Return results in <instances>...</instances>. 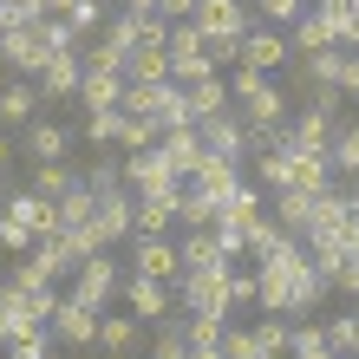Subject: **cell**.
<instances>
[{
    "label": "cell",
    "instance_id": "obj_1",
    "mask_svg": "<svg viewBox=\"0 0 359 359\" xmlns=\"http://www.w3.org/2000/svg\"><path fill=\"white\" fill-rule=\"evenodd\" d=\"M255 281H262V313H313L327 274L307 262V242H287L281 255L255 262Z\"/></svg>",
    "mask_w": 359,
    "mask_h": 359
},
{
    "label": "cell",
    "instance_id": "obj_2",
    "mask_svg": "<svg viewBox=\"0 0 359 359\" xmlns=\"http://www.w3.org/2000/svg\"><path fill=\"white\" fill-rule=\"evenodd\" d=\"M229 98L242 104L248 131H281V124H287V98L274 92L268 72H255V66H236V79H229Z\"/></svg>",
    "mask_w": 359,
    "mask_h": 359
},
{
    "label": "cell",
    "instance_id": "obj_3",
    "mask_svg": "<svg viewBox=\"0 0 359 359\" xmlns=\"http://www.w3.org/2000/svg\"><path fill=\"white\" fill-rule=\"evenodd\" d=\"M118 111L151 118L157 131H177V124H189V104H183V86H177V79H157V86H124V104H118Z\"/></svg>",
    "mask_w": 359,
    "mask_h": 359
},
{
    "label": "cell",
    "instance_id": "obj_4",
    "mask_svg": "<svg viewBox=\"0 0 359 359\" xmlns=\"http://www.w3.org/2000/svg\"><path fill=\"white\" fill-rule=\"evenodd\" d=\"M46 59H53L46 20H13V27L0 33V66H7L13 79H39V72H46Z\"/></svg>",
    "mask_w": 359,
    "mask_h": 359
},
{
    "label": "cell",
    "instance_id": "obj_5",
    "mask_svg": "<svg viewBox=\"0 0 359 359\" xmlns=\"http://www.w3.org/2000/svg\"><path fill=\"white\" fill-rule=\"evenodd\" d=\"M170 79H177V86L216 79V53H209V39H203L196 20H177V27H170Z\"/></svg>",
    "mask_w": 359,
    "mask_h": 359
},
{
    "label": "cell",
    "instance_id": "obj_6",
    "mask_svg": "<svg viewBox=\"0 0 359 359\" xmlns=\"http://www.w3.org/2000/svg\"><path fill=\"white\" fill-rule=\"evenodd\" d=\"M177 307L183 313H236L229 307V268H189L177 281Z\"/></svg>",
    "mask_w": 359,
    "mask_h": 359
},
{
    "label": "cell",
    "instance_id": "obj_7",
    "mask_svg": "<svg viewBox=\"0 0 359 359\" xmlns=\"http://www.w3.org/2000/svg\"><path fill=\"white\" fill-rule=\"evenodd\" d=\"M124 307H131L144 327H157V320H170V313H177V294H170V281L131 268V274H124Z\"/></svg>",
    "mask_w": 359,
    "mask_h": 359
},
{
    "label": "cell",
    "instance_id": "obj_8",
    "mask_svg": "<svg viewBox=\"0 0 359 359\" xmlns=\"http://www.w3.org/2000/svg\"><path fill=\"white\" fill-rule=\"evenodd\" d=\"M92 229H98V242L111 248V242H131L137 236V189H104L98 196V216H92Z\"/></svg>",
    "mask_w": 359,
    "mask_h": 359
},
{
    "label": "cell",
    "instance_id": "obj_9",
    "mask_svg": "<svg viewBox=\"0 0 359 359\" xmlns=\"http://www.w3.org/2000/svg\"><path fill=\"white\" fill-rule=\"evenodd\" d=\"M124 189H183L177 177V163L163 157V144H151V151H124Z\"/></svg>",
    "mask_w": 359,
    "mask_h": 359
},
{
    "label": "cell",
    "instance_id": "obj_10",
    "mask_svg": "<svg viewBox=\"0 0 359 359\" xmlns=\"http://www.w3.org/2000/svg\"><path fill=\"white\" fill-rule=\"evenodd\" d=\"M98 313L104 307H86V301H59V313H53V340L59 346H98Z\"/></svg>",
    "mask_w": 359,
    "mask_h": 359
},
{
    "label": "cell",
    "instance_id": "obj_11",
    "mask_svg": "<svg viewBox=\"0 0 359 359\" xmlns=\"http://www.w3.org/2000/svg\"><path fill=\"white\" fill-rule=\"evenodd\" d=\"M131 268L157 274V281H183V255H177V242H163V236H131Z\"/></svg>",
    "mask_w": 359,
    "mask_h": 359
},
{
    "label": "cell",
    "instance_id": "obj_12",
    "mask_svg": "<svg viewBox=\"0 0 359 359\" xmlns=\"http://www.w3.org/2000/svg\"><path fill=\"white\" fill-rule=\"evenodd\" d=\"M157 144H163V157L177 163V177H183V183L196 177L203 163H209V144H203V124H177V131H163Z\"/></svg>",
    "mask_w": 359,
    "mask_h": 359
},
{
    "label": "cell",
    "instance_id": "obj_13",
    "mask_svg": "<svg viewBox=\"0 0 359 359\" xmlns=\"http://www.w3.org/2000/svg\"><path fill=\"white\" fill-rule=\"evenodd\" d=\"M118 262H104V255H86L79 262V281H72V301H86V307H104L118 294Z\"/></svg>",
    "mask_w": 359,
    "mask_h": 359
},
{
    "label": "cell",
    "instance_id": "obj_14",
    "mask_svg": "<svg viewBox=\"0 0 359 359\" xmlns=\"http://www.w3.org/2000/svg\"><path fill=\"white\" fill-rule=\"evenodd\" d=\"M0 216H13L20 229H33V236H59V209L39 196V189H13V196L0 203Z\"/></svg>",
    "mask_w": 359,
    "mask_h": 359
},
{
    "label": "cell",
    "instance_id": "obj_15",
    "mask_svg": "<svg viewBox=\"0 0 359 359\" xmlns=\"http://www.w3.org/2000/svg\"><path fill=\"white\" fill-rule=\"evenodd\" d=\"M203 144H209L216 157H248V151H255V131H248L242 111H222V118L203 124Z\"/></svg>",
    "mask_w": 359,
    "mask_h": 359
},
{
    "label": "cell",
    "instance_id": "obj_16",
    "mask_svg": "<svg viewBox=\"0 0 359 359\" xmlns=\"http://www.w3.org/2000/svg\"><path fill=\"white\" fill-rule=\"evenodd\" d=\"M333 183V157L307 151V144H287V189H327Z\"/></svg>",
    "mask_w": 359,
    "mask_h": 359
},
{
    "label": "cell",
    "instance_id": "obj_17",
    "mask_svg": "<svg viewBox=\"0 0 359 359\" xmlns=\"http://www.w3.org/2000/svg\"><path fill=\"white\" fill-rule=\"evenodd\" d=\"M353 222V196L346 189H313V209H307V236H333V229H346Z\"/></svg>",
    "mask_w": 359,
    "mask_h": 359
},
{
    "label": "cell",
    "instance_id": "obj_18",
    "mask_svg": "<svg viewBox=\"0 0 359 359\" xmlns=\"http://www.w3.org/2000/svg\"><path fill=\"white\" fill-rule=\"evenodd\" d=\"M183 209V189H144L137 196V236H163Z\"/></svg>",
    "mask_w": 359,
    "mask_h": 359
},
{
    "label": "cell",
    "instance_id": "obj_19",
    "mask_svg": "<svg viewBox=\"0 0 359 359\" xmlns=\"http://www.w3.org/2000/svg\"><path fill=\"white\" fill-rule=\"evenodd\" d=\"M79 86H86V59L79 53H53L46 72H39V92L46 98H79Z\"/></svg>",
    "mask_w": 359,
    "mask_h": 359
},
{
    "label": "cell",
    "instance_id": "obj_20",
    "mask_svg": "<svg viewBox=\"0 0 359 359\" xmlns=\"http://www.w3.org/2000/svg\"><path fill=\"white\" fill-rule=\"evenodd\" d=\"M144 340V320L137 313H98V346L111 353V359H131Z\"/></svg>",
    "mask_w": 359,
    "mask_h": 359
},
{
    "label": "cell",
    "instance_id": "obj_21",
    "mask_svg": "<svg viewBox=\"0 0 359 359\" xmlns=\"http://www.w3.org/2000/svg\"><path fill=\"white\" fill-rule=\"evenodd\" d=\"M177 255H183V274L189 268H236L229 248L216 242V229H189V242H177Z\"/></svg>",
    "mask_w": 359,
    "mask_h": 359
},
{
    "label": "cell",
    "instance_id": "obj_22",
    "mask_svg": "<svg viewBox=\"0 0 359 359\" xmlns=\"http://www.w3.org/2000/svg\"><path fill=\"white\" fill-rule=\"evenodd\" d=\"M183 104H189V124H209V118H222L236 98H229L222 79H203V86H183Z\"/></svg>",
    "mask_w": 359,
    "mask_h": 359
},
{
    "label": "cell",
    "instance_id": "obj_23",
    "mask_svg": "<svg viewBox=\"0 0 359 359\" xmlns=\"http://www.w3.org/2000/svg\"><path fill=\"white\" fill-rule=\"evenodd\" d=\"M157 79H170V46H131L124 86H157Z\"/></svg>",
    "mask_w": 359,
    "mask_h": 359
},
{
    "label": "cell",
    "instance_id": "obj_24",
    "mask_svg": "<svg viewBox=\"0 0 359 359\" xmlns=\"http://www.w3.org/2000/svg\"><path fill=\"white\" fill-rule=\"evenodd\" d=\"M333 131H340V118H333V111H320V104H307V111L287 124V137H294V144H307V151H327V144H333Z\"/></svg>",
    "mask_w": 359,
    "mask_h": 359
},
{
    "label": "cell",
    "instance_id": "obj_25",
    "mask_svg": "<svg viewBox=\"0 0 359 359\" xmlns=\"http://www.w3.org/2000/svg\"><path fill=\"white\" fill-rule=\"evenodd\" d=\"M287 59V39L281 33H242V59L236 66H255V72H274Z\"/></svg>",
    "mask_w": 359,
    "mask_h": 359
},
{
    "label": "cell",
    "instance_id": "obj_26",
    "mask_svg": "<svg viewBox=\"0 0 359 359\" xmlns=\"http://www.w3.org/2000/svg\"><path fill=\"white\" fill-rule=\"evenodd\" d=\"M53 209H59V229H92V216H98V189H92V183H72Z\"/></svg>",
    "mask_w": 359,
    "mask_h": 359
},
{
    "label": "cell",
    "instance_id": "obj_27",
    "mask_svg": "<svg viewBox=\"0 0 359 359\" xmlns=\"http://www.w3.org/2000/svg\"><path fill=\"white\" fill-rule=\"evenodd\" d=\"M216 222H222V229H242V236H248L255 222H268V216H262V189H255V183H242L236 196L222 203V216H216Z\"/></svg>",
    "mask_w": 359,
    "mask_h": 359
},
{
    "label": "cell",
    "instance_id": "obj_28",
    "mask_svg": "<svg viewBox=\"0 0 359 359\" xmlns=\"http://www.w3.org/2000/svg\"><path fill=\"white\" fill-rule=\"evenodd\" d=\"M79 104H86V111H118V104H124V79L118 72H86Z\"/></svg>",
    "mask_w": 359,
    "mask_h": 359
},
{
    "label": "cell",
    "instance_id": "obj_29",
    "mask_svg": "<svg viewBox=\"0 0 359 359\" xmlns=\"http://www.w3.org/2000/svg\"><path fill=\"white\" fill-rule=\"evenodd\" d=\"M307 209H313V189H274V222L301 242H307Z\"/></svg>",
    "mask_w": 359,
    "mask_h": 359
},
{
    "label": "cell",
    "instance_id": "obj_30",
    "mask_svg": "<svg viewBox=\"0 0 359 359\" xmlns=\"http://www.w3.org/2000/svg\"><path fill=\"white\" fill-rule=\"evenodd\" d=\"M39 111V86L33 79H13V86H0V124H27Z\"/></svg>",
    "mask_w": 359,
    "mask_h": 359
},
{
    "label": "cell",
    "instance_id": "obj_31",
    "mask_svg": "<svg viewBox=\"0 0 359 359\" xmlns=\"http://www.w3.org/2000/svg\"><path fill=\"white\" fill-rule=\"evenodd\" d=\"M313 7L327 13V27H333V39H340L346 53H359V0H313Z\"/></svg>",
    "mask_w": 359,
    "mask_h": 359
},
{
    "label": "cell",
    "instance_id": "obj_32",
    "mask_svg": "<svg viewBox=\"0 0 359 359\" xmlns=\"http://www.w3.org/2000/svg\"><path fill=\"white\" fill-rule=\"evenodd\" d=\"M327 46H340V39H333V27H327V13H320V7L294 20V53H327Z\"/></svg>",
    "mask_w": 359,
    "mask_h": 359
},
{
    "label": "cell",
    "instance_id": "obj_33",
    "mask_svg": "<svg viewBox=\"0 0 359 359\" xmlns=\"http://www.w3.org/2000/svg\"><path fill=\"white\" fill-rule=\"evenodd\" d=\"M340 72H346V46L301 53V79H313V86H340Z\"/></svg>",
    "mask_w": 359,
    "mask_h": 359
},
{
    "label": "cell",
    "instance_id": "obj_34",
    "mask_svg": "<svg viewBox=\"0 0 359 359\" xmlns=\"http://www.w3.org/2000/svg\"><path fill=\"white\" fill-rule=\"evenodd\" d=\"M33 255L53 268V281H59L66 268H79V248H72V236H66V229H59V236H39V242H33Z\"/></svg>",
    "mask_w": 359,
    "mask_h": 359
},
{
    "label": "cell",
    "instance_id": "obj_35",
    "mask_svg": "<svg viewBox=\"0 0 359 359\" xmlns=\"http://www.w3.org/2000/svg\"><path fill=\"white\" fill-rule=\"evenodd\" d=\"M79 59H86V72H118V79H124V59H131V53H124L118 39H104V33H98L92 46H79Z\"/></svg>",
    "mask_w": 359,
    "mask_h": 359
},
{
    "label": "cell",
    "instance_id": "obj_36",
    "mask_svg": "<svg viewBox=\"0 0 359 359\" xmlns=\"http://www.w3.org/2000/svg\"><path fill=\"white\" fill-rule=\"evenodd\" d=\"M229 333V313H183V340L189 346H222Z\"/></svg>",
    "mask_w": 359,
    "mask_h": 359
},
{
    "label": "cell",
    "instance_id": "obj_37",
    "mask_svg": "<svg viewBox=\"0 0 359 359\" xmlns=\"http://www.w3.org/2000/svg\"><path fill=\"white\" fill-rule=\"evenodd\" d=\"M151 359H189V340H183V320H177V313L151 327Z\"/></svg>",
    "mask_w": 359,
    "mask_h": 359
},
{
    "label": "cell",
    "instance_id": "obj_38",
    "mask_svg": "<svg viewBox=\"0 0 359 359\" xmlns=\"http://www.w3.org/2000/svg\"><path fill=\"white\" fill-rule=\"evenodd\" d=\"M72 183H86V177H79V170H66V163H33V189H39L46 203H59Z\"/></svg>",
    "mask_w": 359,
    "mask_h": 359
},
{
    "label": "cell",
    "instance_id": "obj_39",
    "mask_svg": "<svg viewBox=\"0 0 359 359\" xmlns=\"http://www.w3.org/2000/svg\"><path fill=\"white\" fill-rule=\"evenodd\" d=\"M327 157H333V170H340V177H359V124H340V131H333Z\"/></svg>",
    "mask_w": 359,
    "mask_h": 359
},
{
    "label": "cell",
    "instance_id": "obj_40",
    "mask_svg": "<svg viewBox=\"0 0 359 359\" xmlns=\"http://www.w3.org/2000/svg\"><path fill=\"white\" fill-rule=\"evenodd\" d=\"M53 327H27V333H13L7 340V359H53Z\"/></svg>",
    "mask_w": 359,
    "mask_h": 359
},
{
    "label": "cell",
    "instance_id": "obj_41",
    "mask_svg": "<svg viewBox=\"0 0 359 359\" xmlns=\"http://www.w3.org/2000/svg\"><path fill=\"white\" fill-rule=\"evenodd\" d=\"M27 151H33V163H59V157H66V131H59V124H33Z\"/></svg>",
    "mask_w": 359,
    "mask_h": 359
},
{
    "label": "cell",
    "instance_id": "obj_42",
    "mask_svg": "<svg viewBox=\"0 0 359 359\" xmlns=\"http://www.w3.org/2000/svg\"><path fill=\"white\" fill-rule=\"evenodd\" d=\"M222 359H274V353L262 346L255 327H229V333H222Z\"/></svg>",
    "mask_w": 359,
    "mask_h": 359
},
{
    "label": "cell",
    "instance_id": "obj_43",
    "mask_svg": "<svg viewBox=\"0 0 359 359\" xmlns=\"http://www.w3.org/2000/svg\"><path fill=\"white\" fill-rule=\"evenodd\" d=\"M287 359H340V353H333L327 327H294V346H287Z\"/></svg>",
    "mask_w": 359,
    "mask_h": 359
},
{
    "label": "cell",
    "instance_id": "obj_44",
    "mask_svg": "<svg viewBox=\"0 0 359 359\" xmlns=\"http://www.w3.org/2000/svg\"><path fill=\"white\" fill-rule=\"evenodd\" d=\"M157 137H163V131H157L151 118H131V111L118 118V151H151Z\"/></svg>",
    "mask_w": 359,
    "mask_h": 359
},
{
    "label": "cell",
    "instance_id": "obj_45",
    "mask_svg": "<svg viewBox=\"0 0 359 359\" xmlns=\"http://www.w3.org/2000/svg\"><path fill=\"white\" fill-rule=\"evenodd\" d=\"M255 333H262V346H268L274 359H287V346H294V327H287V313H262V320H255Z\"/></svg>",
    "mask_w": 359,
    "mask_h": 359
},
{
    "label": "cell",
    "instance_id": "obj_46",
    "mask_svg": "<svg viewBox=\"0 0 359 359\" xmlns=\"http://www.w3.org/2000/svg\"><path fill=\"white\" fill-rule=\"evenodd\" d=\"M327 340H333L340 359H359V313H340V320L327 327Z\"/></svg>",
    "mask_w": 359,
    "mask_h": 359
},
{
    "label": "cell",
    "instance_id": "obj_47",
    "mask_svg": "<svg viewBox=\"0 0 359 359\" xmlns=\"http://www.w3.org/2000/svg\"><path fill=\"white\" fill-rule=\"evenodd\" d=\"M118 118L124 111H86V144L98 151V144H118Z\"/></svg>",
    "mask_w": 359,
    "mask_h": 359
},
{
    "label": "cell",
    "instance_id": "obj_48",
    "mask_svg": "<svg viewBox=\"0 0 359 359\" xmlns=\"http://www.w3.org/2000/svg\"><path fill=\"white\" fill-rule=\"evenodd\" d=\"M104 7H111V0H79V7H72L66 20H72V27H79V33H104V20H111V13H104Z\"/></svg>",
    "mask_w": 359,
    "mask_h": 359
},
{
    "label": "cell",
    "instance_id": "obj_49",
    "mask_svg": "<svg viewBox=\"0 0 359 359\" xmlns=\"http://www.w3.org/2000/svg\"><path fill=\"white\" fill-rule=\"evenodd\" d=\"M229 307H262V281H255V274L229 268Z\"/></svg>",
    "mask_w": 359,
    "mask_h": 359
},
{
    "label": "cell",
    "instance_id": "obj_50",
    "mask_svg": "<svg viewBox=\"0 0 359 359\" xmlns=\"http://www.w3.org/2000/svg\"><path fill=\"white\" fill-rule=\"evenodd\" d=\"M33 242H39L33 229H20L13 216H0V248H7V255H33Z\"/></svg>",
    "mask_w": 359,
    "mask_h": 359
},
{
    "label": "cell",
    "instance_id": "obj_51",
    "mask_svg": "<svg viewBox=\"0 0 359 359\" xmlns=\"http://www.w3.org/2000/svg\"><path fill=\"white\" fill-rule=\"evenodd\" d=\"M255 7H262L268 20H301V13H307V0H255Z\"/></svg>",
    "mask_w": 359,
    "mask_h": 359
},
{
    "label": "cell",
    "instance_id": "obj_52",
    "mask_svg": "<svg viewBox=\"0 0 359 359\" xmlns=\"http://www.w3.org/2000/svg\"><path fill=\"white\" fill-rule=\"evenodd\" d=\"M340 92L359 98V53H346V72H340Z\"/></svg>",
    "mask_w": 359,
    "mask_h": 359
},
{
    "label": "cell",
    "instance_id": "obj_53",
    "mask_svg": "<svg viewBox=\"0 0 359 359\" xmlns=\"http://www.w3.org/2000/svg\"><path fill=\"white\" fill-rule=\"evenodd\" d=\"M157 13L163 20H189V13H196V0H157Z\"/></svg>",
    "mask_w": 359,
    "mask_h": 359
},
{
    "label": "cell",
    "instance_id": "obj_54",
    "mask_svg": "<svg viewBox=\"0 0 359 359\" xmlns=\"http://www.w3.org/2000/svg\"><path fill=\"white\" fill-rule=\"evenodd\" d=\"M333 287H346V294H353V301H359V262H346L340 274H333Z\"/></svg>",
    "mask_w": 359,
    "mask_h": 359
},
{
    "label": "cell",
    "instance_id": "obj_55",
    "mask_svg": "<svg viewBox=\"0 0 359 359\" xmlns=\"http://www.w3.org/2000/svg\"><path fill=\"white\" fill-rule=\"evenodd\" d=\"M118 13H157V0H111Z\"/></svg>",
    "mask_w": 359,
    "mask_h": 359
},
{
    "label": "cell",
    "instance_id": "obj_56",
    "mask_svg": "<svg viewBox=\"0 0 359 359\" xmlns=\"http://www.w3.org/2000/svg\"><path fill=\"white\" fill-rule=\"evenodd\" d=\"M72 7H79V0H46V13H59V20H66Z\"/></svg>",
    "mask_w": 359,
    "mask_h": 359
},
{
    "label": "cell",
    "instance_id": "obj_57",
    "mask_svg": "<svg viewBox=\"0 0 359 359\" xmlns=\"http://www.w3.org/2000/svg\"><path fill=\"white\" fill-rule=\"evenodd\" d=\"M189 359H222V346H189Z\"/></svg>",
    "mask_w": 359,
    "mask_h": 359
},
{
    "label": "cell",
    "instance_id": "obj_58",
    "mask_svg": "<svg viewBox=\"0 0 359 359\" xmlns=\"http://www.w3.org/2000/svg\"><path fill=\"white\" fill-rule=\"evenodd\" d=\"M7 27H13V13H7V0H0V33H7Z\"/></svg>",
    "mask_w": 359,
    "mask_h": 359
},
{
    "label": "cell",
    "instance_id": "obj_59",
    "mask_svg": "<svg viewBox=\"0 0 359 359\" xmlns=\"http://www.w3.org/2000/svg\"><path fill=\"white\" fill-rule=\"evenodd\" d=\"M346 196H353V216H359V177H353V189H346Z\"/></svg>",
    "mask_w": 359,
    "mask_h": 359
},
{
    "label": "cell",
    "instance_id": "obj_60",
    "mask_svg": "<svg viewBox=\"0 0 359 359\" xmlns=\"http://www.w3.org/2000/svg\"><path fill=\"white\" fill-rule=\"evenodd\" d=\"M7 196H13V189H7V170H0V203H7Z\"/></svg>",
    "mask_w": 359,
    "mask_h": 359
},
{
    "label": "cell",
    "instance_id": "obj_61",
    "mask_svg": "<svg viewBox=\"0 0 359 359\" xmlns=\"http://www.w3.org/2000/svg\"><path fill=\"white\" fill-rule=\"evenodd\" d=\"M0 170H7V137H0Z\"/></svg>",
    "mask_w": 359,
    "mask_h": 359
},
{
    "label": "cell",
    "instance_id": "obj_62",
    "mask_svg": "<svg viewBox=\"0 0 359 359\" xmlns=\"http://www.w3.org/2000/svg\"><path fill=\"white\" fill-rule=\"evenodd\" d=\"M144 359H151V353H144Z\"/></svg>",
    "mask_w": 359,
    "mask_h": 359
}]
</instances>
